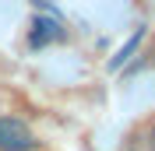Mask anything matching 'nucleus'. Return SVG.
Listing matches in <instances>:
<instances>
[{"instance_id":"7ed1b4c3","label":"nucleus","mask_w":155,"mask_h":151,"mask_svg":"<svg viewBox=\"0 0 155 151\" xmlns=\"http://www.w3.org/2000/svg\"><path fill=\"white\" fill-rule=\"evenodd\" d=\"M137 42H141V28H137V35H134V39H130V42H127V46H124V49H120V53L113 56V67H124L127 60H130V53L137 49Z\"/></svg>"},{"instance_id":"20e7f679","label":"nucleus","mask_w":155,"mask_h":151,"mask_svg":"<svg viewBox=\"0 0 155 151\" xmlns=\"http://www.w3.org/2000/svg\"><path fill=\"white\" fill-rule=\"evenodd\" d=\"M148 144H152V151H155V130H152V137H148Z\"/></svg>"},{"instance_id":"f257e3e1","label":"nucleus","mask_w":155,"mask_h":151,"mask_svg":"<svg viewBox=\"0 0 155 151\" xmlns=\"http://www.w3.org/2000/svg\"><path fill=\"white\" fill-rule=\"evenodd\" d=\"M39 141L32 127L18 116H0V151H35Z\"/></svg>"},{"instance_id":"f03ea898","label":"nucleus","mask_w":155,"mask_h":151,"mask_svg":"<svg viewBox=\"0 0 155 151\" xmlns=\"http://www.w3.org/2000/svg\"><path fill=\"white\" fill-rule=\"evenodd\" d=\"M64 25H60L57 18H49V14H39V18H32V32H28V46L32 49H42L49 46V42H64Z\"/></svg>"}]
</instances>
